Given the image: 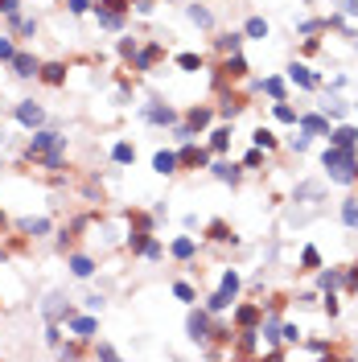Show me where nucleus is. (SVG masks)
<instances>
[{
	"mask_svg": "<svg viewBox=\"0 0 358 362\" xmlns=\"http://www.w3.org/2000/svg\"><path fill=\"white\" fill-rule=\"evenodd\" d=\"M115 161H132V144H120V148H115Z\"/></svg>",
	"mask_w": 358,
	"mask_h": 362,
	"instance_id": "nucleus-14",
	"label": "nucleus"
},
{
	"mask_svg": "<svg viewBox=\"0 0 358 362\" xmlns=\"http://www.w3.org/2000/svg\"><path fill=\"white\" fill-rule=\"evenodd\" d=\"M276 115H280L284 124H288V120H296V111H293V107H284V103H280V107H276Z\"/></svg>",
	"mask_w": 358,
	"mask_h": 362,
	"instance_id": "nucleus-15",
	"label": "nucleus"
},
{
	"mask_svg": "<svg viewBox=\"0 0 358 362\" xmlns=\"http://www.w3.org/2000/svg\"><path fill=\"white\" fill-rule=\"evenodd\" d=\"M17 120H21V124H41V107H33V103H25V107L17 111Z\"/></svg>",
	"mask_w": 358,
	"mask_h": 362,
	"instance_id": "nucleus-2",
	"label": "nucleus"
},
{
	"mask_svg": "<svg viewBox=\"0 0 358 362\" xmlns=\"http://www.w3.org/2000/svg\"><path fill=\"white\" fill-rule=\"evenodd\" d=\"M13 62H17V74H33V70H37V66H33V58H25V54L13 58Z\"/></svg>",
	"mask_w": 358,
	"mask_h": 362,
	"instance_id": "nucleus-7",
	"label": "nucleus"
},
{
	"mask_svg": "<svg viewBox=\"0 0 358 362\" xmlns=\"http://www.w3.org/2000/svg\"><path fill=\"white\" fill-rule=\"evenodd\" d=\"M354 136H358V132H354V128H338V132H333V144H342V148H350V144H354Z\"/></svg>",
	"mask_w": 358,
	"mask_h": 362,
	"instance_id": "nucleus-3",
	"label": "nucleus"
},
{
	"mask_svg": "<svg viewBox=\"0 0 358 362\" xmlns=\"http://www.w3.org/2000/svg\"><path fill=\"white\" fill-rule=\"evenodd\" d=\"M190 329H194V337H206V321L202 317H190Z\"/></svg>",
	"mask_w": 358,
	"mask_h": 362,
	"instance_id": "nucleus-12",
	"label": "nucleus"
},
{
	"mask_svg": "<svg viewBox=\"0 0 358 362\" xmlns=\"http://www.w3.org/2000/svg\"><path fill=\"white\" fill-rule=\"evenodd\" d=\"M0 58H13V45L8 41H0Z\"/></svg>",
	"mask_w": 358,
	"mask_h": 362,
	"instance_id": "nucleus-16",
	"label": "nucleus"
},
{
	"mask_svg": "<svg viewBox=\"0 0 358 362\" xmlns=\"http://www.w3.org/2000/svg\"><path fill=\"white\" fill-rule=\"evenodd\" d=\"M342 218H346V227H358V206H354V202H346V210H342Z\"/></svg>",
	"mask_w": 358,
	"mask_h": 362,
	"instance_id": "nucleus-8",
	"label": "nucleus"
},
{
	"mask_svg": "<svg viewBox=\"0 0 358 362\" xmlns=\"http://www.w3.org/2000/svg\"><path fill=\"white\" fill-rule=\"evenodd\" d=\"M325 169H333V177H338V181H350V153L329 148V153H325Z\"/></svg>",
	"mask_w": 358,
	"mask_h": 362,
	"instance_id": "nucleus-1",
	"label": "nucleus"
},
{
	"mask_svg": "<svg viewBox=\"0 0 358 362\" xmlns=\"http://www.w3.org/2000/svg\"><path fill=\"white\" fill-rule=\"evenodd\" d=\"M74 329H78V337H91V333H95V321L83 317V321H74Z\"/></svg>",
	"mask_w": 358,
	"mask_h": 362,
	"instance_id": "nucleus-9",
	"label": "nucleus"
},
{
	"mask_svg": "<svg viewBox=\"0 0 358 362\" xmlns=\"http://www.w3.org/2000/svg\"><path fill=\"white\" fill-rule=\"evenodd\" d=\"M173 165H177V157H173V153H157V169L161 173H173Z\"/></svg>",
	"mask_w": 358,
	"mask_h": 362,
	"instance_id": "nucleus-4",
	"label": "nucleus"
},
{
	"mask_svg": "<svg viewBox=\"0 0 358 362\" xmlns=\"http://www.w3.org/2000/svg\"><path fill=\"white\" fill-rule=\"evenodd\" d=\"M173 251H177V255H190V251H194V239H177V243H173Z\"/></svg>",
	"mask_w": 358,
	"mask_h": 362,
	"instance_id": "nucleus-11",
	"label": "nucleus"
},
{
	"mask_svg": "<svg viewBox=\"0 0 358 362\" xmlns=\"http://www.w3.org/2000/svg\"><path fill=\"white\" fill-rule=\"evenodd\" d=\"M247 33H251V37H268V25L256 17V21H247Z\"/></svg>",
	"mask_w": 358,
	"mask_h": 362,
	"instance_id": "nucleus-6",
	"label": "nucleus"
},
{
	"mask_svg": "<svg viewBox=\"0 0 358 362\" xmlns=\"http://www.w3.org/2000/svg\"><path fill=\"white\" fill-rule=\"evenodd\" d=\"M293 83H301V87H313V74H309L305 66H293Z\"/></svg>",
	"mask_w": 358,
	"mask_h": 362,
	"instance_id": "nucleus-5",
	"label": "nucleus"
},
{
	"mask_svg": "<svg viewBox=\"0 0 358 362\" xmlns=\"http://www.w3.org/2000/svg\"><path fill=\"white\" fill-rule=\"evenodd\" d=\"M70 267H74V276H91V260H83V255L70 260Z\"/></svg>",
	"mask_w": 358,
	"mask_h": 362,
	"instance_id": "nucleus-10",
	"label": "nucleus"
},
{
	"mask_svg": "<svg viewBox=\"0 0 358 362\" xmlns=\"http://www.w3.org/2000/svg\"><path fill=\"white\" fill-rule=\"evenodd\" d=\"M305 128H309V132H325V120H317V115H309V120H305Z\"/></svg>",
	"mask_w": 358,
	"mask_h": 362,
	"instance_id": "nucleus-13",
	"label": "nucleus"
}]
</instances>
